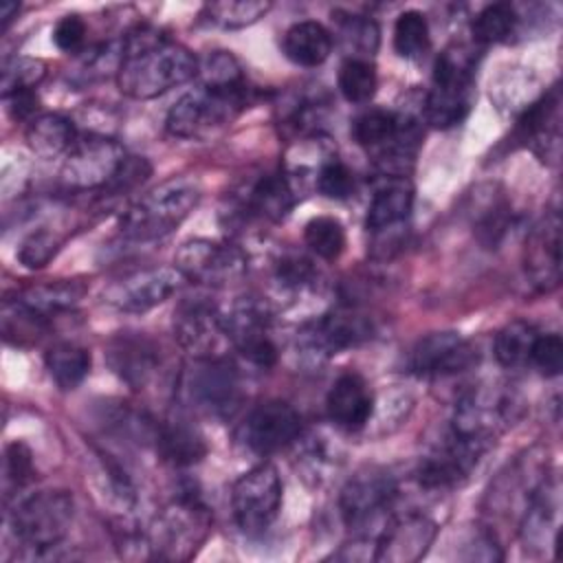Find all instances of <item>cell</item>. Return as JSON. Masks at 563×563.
<instances>
[{
	"mask_svg": "<svg viewBox=\"0 0 563 563\" xmlns=\"http://www.w3.org/2000/svg\"><path fill=\"white\" fill-rule=\"evenodd\" d=\"M198 57L156 26L139 24L121 40L117 86L125 97L154 99L198 75Z\"/></svg>",
	"mask_w": 563,
	"mask_h": 563,
	"instance_id": "6da1fadb",
	"label": "cell"
},
{
	"mask_svg": "<svg viewBox=\"0 0 563 563\" xmlns=\"http://www.w3.org/2000/svg\"><path fill=\"white\" fill-rule=\"evenodd\" d=\"M213 528V512L191 486L180 488L154 517L147 539L154 559L189 561Z\"/></svg>",
	"mask_w": 563,
	"mask_h": 563,
	"instance_id": "7a4b0ae2",
	"label": "cell"
},
{
	"mask_svg": "<svg viewBox=\"0 0 563 563\" xmlns=\"http://www.w3.org/2000/svg\"><path fill=\"white\" fill-rule=\"evenodd\" d=\"M198 200V185L191 178L174 176L132 202L119 220V231L132 242L161 240L187 220Z\"/></svg>",
	"mask_w": 563,
	"mask_h": 563,
	"instance_id": "3957f363",
	"label": "cell"
},
{
	"mask_svg": "<svg viewBox=\"0 0 563 563\" xmlns=\"http://www.w3.org/2000/svg\"><path fill=\"white\" fill-rule=\"evenodd\" d=\"M75 517V499L64 488L37 490L11 510V530L18 543L35 559L59 548Z\"/></svg>",
	"mask_w": 563,
	"mask_h": 563,
	"instance_id": "277c9868",
	"label": "cell"
},
{
	"mask_svg": "<svg viewBox=\"0 0 563 563\" xmlns=\"http://www.w3.org/2000/svg\"><path fill=\"white\" fill-rule=\"evenodd\" d=\"M251 88L216 90L207 86L189 90L169 108L165 128L176 139L207 141L251 103Z\"/></svg>",
	"mask_w": 563,
	"mask_h": 563,
	"instance_id": "5b68a950",
	"label": "cell"
},
{
	"mask_svg": "<svg viewBox=\"0 0 563 563\" xmlns=\"http://www.w3.org/2000/svg\"><path fill=\"white\" fill-rule=\"evenodd\" d=\"M398 486L383 468H363L341 488L339 510L345 528L358 539L378 541L387 521L394 517Z\"/></svg>",
	"mask_w": 563,
	"mask_h": 563,
	"instance_id": "8992f818",
	"label": "cell"
},
{
	"mask_svg": "<svg viewBox=\"0 0 563 563\" xmlns=\"http://www.w3.org/2000/svg\"><path fill=\"white\" fill-rule=\"evenodd\" d=\"M174 268L194 284L207 288H227L238 284L249 271L246 253L227 240L194 238L178 246Z\"/></svg>",
	"mask_w": 563,
	"mask_h": 563,
	"instance_id": "52a82bcc",
	"label": "cell"
},
{
	"mask_svg": "<svg viewBox=\"0 0 563 563\" xmlns=\"http://www.w3.org/2000/svg\"><path fill=\"white\" fill-rule=\"evenodd\" d=\"M176 389L185 394L196 411L213 418L231 416L242 400L240 374L224 356L194 358L180 374Z\"/></svg>",
	"mask_w": 563,
	"mask_h": 563,
	"instance_id": "ba28073f",
	"label": "cell"
},
{
	"mask_svg": "<svg viewBox=\"0 0 563 563\" xmlns=\"http://www.w3.org/2000/svg\"><path fill=\"white\" fill-rule=\"evenodd\" d=\"M125 147L106 134H86L64 156L59 183L68 191H101L121 169Z\"/></svg>",
	"mask_w": 563,
	"mask_h": 563,
	"instance_id": "9c48e42d",
	"label": "cell"
},
{
	"mask_svg": "<svg viewBox=\"0 0 563 563\" xmlns=\"http://www.w3.org/2000/svg\"><path fill=\"white\" fill-rule=\"evenodd\" d=\"M282 477L277 468L262 462L240 475L231 488V510L244 534L266 532L282 508Z\"/></svg>",
	"mask_w": 563,
	"mask_h": 563,
	"instance_id": "30bf717a",
	"label": "cell"
},
{
	"mask_svg": "<svg viewBox=\"0 0 563 563\" xmlns=\"http://www.w3.org/2000/svg\"><path fill=\"white\" fill-rule=\"evenodd\" d=\"M372 336V323L356 310L339 308L325 312L297 332V350L301 356L317 361H328L343 350L361 345Z\"/></svg>",
	"mask_w": 563,
	"mask_h": 563,
	"instance_id": "8fae6325",
	"label": "cell"
},
{
	"mask_svg": "<svg viewBox=\"0 0 563 563\" xmlns=\"http://www.w3.org/2000/svg\"><path fill=\"white\" fill-rule=\"evenodd\" d=\"M224 330L229 345H233L244 361L268 369L277 363L279 352L271 336V312L266 303L244 297L224 314Z\"/></svg>",
	"mask_w": 563,
	"mask_h": 563,
	"instance_id": "7c38bea8",
	"label": "cell"
},
{
	"mask_svg": "<svg viewBox=\"0 0 563 563\" xmlns=\"http://www.w3.org/2000/svg\"><path fill=\"white\" fill-rule=\"evenodd\" d=\"M174 336L194 358L222 356V345L229 343L224 314L207 297H185L176 306Z\"/></svg>",
	"mask_w": 563,
	"mask_h": 563,
	"instance_id": "4fadbf2b",
	"label": "cell"
},
{
	"mask_svg": "<svg viewBox=\"0 0 563 563\" xmlns=\"http://www.w3.org/2000/svg\"><path fill=\"white\" fill-rule=\"evenodd\" d=\"M180 282L183 275L174 266L141 268L112 282L103 292V301L119 312L143 314L167 301Z\"/></svg>",
	"mask_w": 563,
	"mask_h": 563,
	"instance_id": "5bb4252c",
	"label": "cell"
},
{
	"mask_svg": "<svg viewBox=\"0 0 563 563\" xmlns=\"http://www.w3.org/2000/svg\"><path fill=\"white\" fill-rule=\"evenodd\" d=\"M486 444L460 438L449 431L446 438L427 457L420 460L416 471L418 484L427 490H449L462 484L486 453Z\"/></svg>",
	"mask_w": 563,
	"mask_h": 563,
	"instance_id": "9a60e30c",
	"label": "cell"
},
{
	"mask_svg": "<svg viewBox=\"0 0 563 563\" xmlns=\"http://www.w3.org/2000/svg\"><path fill=\"white\" fill-rule=\"evenodd\" d=\"M477 350L462 334L444 330L422 336L411 354L409 369L424 378H444L462 374L477 363Z\"/></svg>",
	"mask_w": 563,
	"mask_h": 563,
	"instance_id": "2e32d148",
	"label": "cell"
},
{
	"mask_svg": "<svg viewBox=\"0 0 563 563\" xmlns=\"http://www.w3.org/2000/svg\"><path fill=\"white\" fill-rule=\"evenodd\" d=\"M301 435V416L286 400L257 405L242 424V440L255 453H275L295 444Z\"/></svg>",
	"mask_w": 563,
	"mask_h": 563,
	"instance_id": "e0dca14e",
	"label": "cell"
},
{
	"mask_svg": "<svg viewBox=\"0 0 563 563\" xmlns=\"http://www.w3.org/2000/svg\"><path fill=\"white\" fill-rule=\"evenodd\" d=\"M523 266L539 292H550L561 282V216L545 213L530 231L523 251Z\"/></svg>",
	"mask_w": 563,
	"mask_h": 563,
	"instance_id": "ac0fdd59",
	"label": "cell"
},
{
	"mask_svg": "<svg viewBox=\"0 0 563 563\" xmlns=\"http://www.w3.org/2000/svg\"><path fill=\"white\" fill-rule=\"evenodd\" d=\"M106 358L110 369L136 391L150 387L161 369L158 345L145 334L136 332H121L112 336L106 350Z\"/></svg>",
	"mask_w": 563,
	"mask_h": 563,
	"instance_id": "d6986e66",
	"label": "cell"
},
{
	"mask_svg": "<svg viewBox=\"0 0 563 563\" xmlns=\"http://www.w3.org/2000/svg\"><path fill=\"white\" fill-rule=\"evenodd\" d=\"M438 526L433 519L409 512L402 517H391L376 541V561L411 563L427 554L429 545L435 541Z\"/></svg>",
	"mask_w": 563,
	"mask_h": 563,
	"instance_id": "ffe728a7",
	"label": "cell"
},
{
	"mask_svg": "<svg viewBox=\"0 0 563 563\" xmlns=\"http://www.w3.org/2000/svg\"><path fill=\"white\" fill-rule=\"evenodd\" d=\"M561 99L559 90L552 88L550 92L541 95L539 99L530 101V106L521 112L517 121V136L543 161L556 163L561 150Z\"/></svg>",
	"mask_w": 563,
	"mask_h": 563,
	"instance_id": "44dd1931",
	"label": "cell"
},
{
	"mask_svg": "<svg viewBox=\"0 0 563 563\" xmlns=\"http://www.w3.org/2000/svg\"><path fill=\"white\" fill-rule=\"evenodd\" d=\"M297 202V187L284 169L257 176L240 196L238 207L246 218L282 222Z\"/></svg>",
	"mask_w": 563,
	"mask_h": 563,
	"instance_id": "7402d4cb",
	"label": "cell"
},
{
	"mask_svg": "<svg viewBox=\"0 0 563 563\" xmlns=\"http://www.w3.org/2000/svg\"><path fill=\"white\" fill-rule=\"evenodd\" d=\"M328 418L345 431L363 429L374 413V394L367 380L356 372L341 374L325 398Z\"/></svg>",
	"mask_w": 563,
	"mask_h": 563,
	"instance_id": "603a6c76",
	"label": "cell"
},
{
	"mask_svg": "<svg viewBox=\"0 0 563 563\" xmlns=\"http://www.w3.org/2000/svg\"><path fill=\"white\" fill-rule=\"evenodd\" d=\"M154 449L158 457L174 466V468H187L207 455V442L205 435L185 420H161L154 424L152 435Z\"/></svg>",
	"mask_w": 563,
	"mask_h": 563,
	"instance_id": "cb8c5ba5",
	"label": "cell"
},
{
	"mask_svg": "<svg viewBox=\"0 0 563 563\" xmlns=\"http://www.w3.org/2000/svg\"><path fill=\"white\" fill-rule=\"evenodd\" d=\"M473 101V81H433L431 90L422 101V119L438 130H449L460 125Z\"/></svg>",
	"mask_w": 563,
	"mask_h": 563,
	"instance_id": "d4e9b609",
	"label": "cell"
},
{
	"mask_svg": "<svg viewBox=\"0 0 563 563\" xmlns=\"http://www.w3.org/2000/svg\"><path fill=\"white\" fill-rule=\"evenodd\" d=\"M413 207V185L409 178L383 176L367 207V231L383 233L407 220Z\"/></svg>",
	"mask_w": 563,
	"mask_h": 563,
	"instance_id": "484cf974",
	"label": "cell"
},
{
	"mask_svg": "<svg viewBox=\"0 0 563 563\" xmlns=\"http://www.w3.org/2000/svg\"><path fill=\"white\" fill-rule=\"evenodd\" d=\"M24 139L35 156L57 158L66 156L79 136L68 117L59 112H42L29 121Z\"/></svg>",
	"mask_w": 563,
	"mask_h": 563,
	"instance_id": "4316f807",
	"label": "cell"
},
{
	"mask_svg": "<svg viewBox=\"0 0 563 563\" xmlns=\"http://www.w3.org/2000/svg\"><path fill=\"white\" fill-rule=\"evenodd\" d=\"M284 55L303 68H314L323 64L332 53V33L314 22V20H301L295 22L282 40Z\"/></svg>",
	"mask_w": 563,
	"mask_h": 563,
	"instance_id": "83f0119b",
	"label": "cell"
},
{
	"mask_svg": "<svg viewBox=\"0 0 563 563\" xmlns=\"http://www.w3.org/2000/svg\"><path fill=\"white\" fill-rule=\"evenodd\" d=\"M84 284L75 282V279H55V282H44V284H33L20 292H15V297L20 301H24L29 308L37 310L40 314L53 319V314L70 310L79 303V299L84 297Z\"/></svg>",
	"mask_w": 563,
	"mask_h": 563,
	"instance_id": "f1b7e54d",
	"label": "cell"
},
{
	"mask_svg": "<svg viewBox=\"0 0 563 563\" xmlns=\"http://www.w3.org/2000/svg\"><path fill=\"white\" fill-rule=\"evenodd\" d=\"M90 352L73 341H59L51 345L44 354V365L51 378L64 391H70L77 385H81V380L90 372Z\"/></svg>",
	"mask_w": 563,
	"mask_h": 563,
	"instance_id": "f546056e",
	"label": "cell"
},
{
	"mask_svg": "<svg viewBox=\"0 0 563 563\" xmlns=\"http://www.w3.org/2000/svg\"><path fill=\"white\" fill-rule=\"evenodd\" d=\"M51 328V319L29 308L18 297L4 299L2 303V336L11 345H31L37 343Z\"/></svg>",
	"mask_w": 563,
	"mask_h": 563,
	"instance_id": "4dcf8cb0",
	"label": "cell"
},
{
	"mask_svg": "<svg viewBox=\"0 0 563 563\" xmlns=\"http://www.w3.org/2000/svg\"><path fill=\"white\" fill-rule=\"evenodd\" d=\"M537 336H539V330L526 319H515L506 323L495 336L497 363L508 369L528 365Z\"/></svg>",
	"mask_w": 563,
	"mask_h": 563,
	"instance_id": "1f68e13d",
	"label": "cell"
},
{
	"mask_svg": "<svg viewBox=\"0 0 563 563\" xmlns=\"http://www.w3.org/2000/svg\"><path fill=\"white\" fill-rule=\"evenodd\" d=\"M271 11V2L264 0H222L209 2L202 9V15L209 24L220 29H244L255 24Z\"/></svg>",
	"mask_w": 563,
	"mask_h": 563,
	"instance_id": "d6a6232c",
	"label": "cell"
},
{
	"mask_svg": "<svg viewBox=\"0 0 563 563\" xmlns=\"http://www.w3.org/2000/svg\"><path fill=\"white\" fill-rule=\"evenodd\" d=\"M396 132H398V112L383 110V108H369L363 114H358L352 123L354 141L372 154L383 145H387L396 136Z\"/></svg>",
	"mask_w": 563,
	"mask_h": 563,
	"instance_id": "836d02e7",
	"label": "cell"
},
{
	"mask_svg": "<svg viewBox=\"0 0 563 563\" xmlns=\"http://www.w3.org/2000/svg\"><path fill=\"white\" fill-rule=\"evenodd\" d=\"M517 11L508 2L486 4L473 20L471 33L477 44H497L506 42L517 26Z\"/></svg>",
	"mask_w": 563,
	"mask_h": 563,
	"instance_id": "e575fe53",
	"label": "cell"
},
{
	"mask_svg": "<svg viewBox=\"0 0 563 563\" xmlns=\"http://www.w3.org/2000/svg\"><path fill=\"white\" fill-rule=\"evenodd\" d=\"M429 22L420 11H402L394 24V51L405 59H418L429 51Z\"/></svg>",
	"mask_w": 563,
	"mask_h": 563,
	"instance_id": "d590c367",
	"label": "cell"
},
{
	"mask_svg": "<svg viewBox=\"0 0 563 563\" xmlns=\"http://www.w3.org/2000/svg\"><path fill=\"white\" fill-rule=\"evenodd\" d=\"M198 75L202 79L200 86H207V88H216V90H246L249 88L240 62L229 51L209 53L200 62Z\"/></svg>",
	"mask_w": 563,
	"mask_h": 563,
	"instance_id": "8d00e7d4",
	"label": "cell"
},
{
	"mask_svg": "<svg viewBox=\"0 0 563 563\" xmlns=\"http://www.w3.org/2000/svg\"><path fill=\"white\" fill-rule=\"evenodd\" d=\"M303 240L317 257L334 262L345 249V229L334 216H317L303 227Z\"/></svg>",
	"mask_w": 563,
	"mask_h": 563,
	"instance_id": "74e56055",
	"label": "cell"
},
{
	"mask_svg": "<svg viewBox=\"0 0 563 563\" xmlns=\"http://www.w3.org/2000/svg\"><path fill=\"white\" fill-rule=\"evenodd\" d=\"M378 86L376 68L369 59L347 57L339 68V90L350 103H367Z\"/></svg>",
	"mask_w": 563,
	"mask_h": 563,
	"instance_id": "f35d334b",
	"label": "cell"
},
{
	"mask_svg": "<svg viewBox=\"0 0 563 563\" xmlns=\"http://www.w3.org/2000/svg\"><path fill=\"white\" fill-rule=\"evenodd\" d=\"M341 42L347 51H352V57L369 59L378 48V26L374 20L365 15H343L336 18Z\"/></svg>",
	"mask_w": 563,
	"mask_h": 563,
	"instance_id": "ab89813d",
	"label": "cell"
},
{
	"mask_svg": "<svg viewBox=\"0 0 563 563\" xmlns=\"http://www.w3.org/2000/svg\"><path fill=\"white\" fill-rule=\"evenodd\" d=\"M319 282V273L312 262L299 253L284 255L275 266V286L288 295H303Z\"/></svg>",
	"mask_w": 563,
	"mask_h": 563,
	"instance_id": "60d3db41",
	"label": "cell"
},
{
	"mask_svg": "<svg viewBox=\"0 0 563 563\" xmlns=\"http://www.w3.org/2000/svg\"><path fill=\"white\" fill-rule=\"evenodd\" d=\"M46 75V64L35 57H13L2 64V77H0V88H2V99L20 92V90H35L37 84Z\"/></svg>",
	"mask_w": 563,
	"mask_h": 563,
	"instance_id": "b9f144b4",
	"label": "cell"
},
{
	"mask_svg": "<svg viewBox=\"0 0 563 563\" xmlns=\"http://www.w3.org/2000/svg\"><path fill=\"white\" fill-rule=\"evenodd\" d=\"M314 189L330 200H345L354 191V174L341 158L332 154L314 174Z\"/></svg>",
	"mask_w": 563,
	"mask_h": 563,
	"instance_id": "7bdbcfd3",
	"label": "cell"
},
{
	"mask_svg": "<svg viewBox=\"0 0 563 563\" xmlns=\"http://www.w3.org/2000/svg\"><path fill=\"white\" fill-rule=\"evenodd\" d=\"M62 238L51 229H37L31 235L24 238V242L18 249V260L26 268H42L46 266L57 251L62 249Z\"/></svg>",
	"mask_w": 563,
	"mask_h": 563,
	"instance_id": "ee69618b",
	"label": "cell"
},
{
	"mask_svg": "<svg viewBox=\"0 0 563 563\" xmlns=\"http://www.w3.org/2000/svg\"><path fill=\"white\" fill-rule=\"evenodd\" d=\"M530 363L537 365V369L548 378L559 376L563 369V339L556 332H539L532 345Z\"/></svg>",
	"mask_w": 563,
	"mask_h": 563,
	"instance_id": "f6af8a7d",
	"label": "cell"
},
{
	"mask_svg": "<svg viewBox=\"0 0 563 563\" xmlns=\"http://www.w3.org/2000/svg\"><path fill=\"white\" fill-rule=\"evenodd\" d=\"M35 477L33 453L24 442H11L4 451V479L13 488H24Z\"/></svg>",
	"mask_w": 563,
	"mask_h": 563,
	"instance_id": "bcb514c9",
	"label": "cell"
},
{
	"mask_svg": "<svg viewBox=\"0 0 563 563\" xmlns=\"http://www.w3.org/2000/svg\"><path fill=\"white\" fill-rule=\"evenodd\" d=\"M86 40V22L77 15H64L53 29V42L64 53H77Z\"/></svg>",
	"mask_w": 563,
	"mask_h": 563,
	"instance_id": "7dc6e473",
	"label": "cell"
},
{
	"mask_svg": "<svg viewBox=\"0 0 563 563\" xmlns=\"http://www.w3.org/2000/svg\"><path fill=\"white\" fill-rule=\"evenodd\" d=\"M7 101V110L11 114L13 121H31L35 119L37 114V95L35 90H20V92H13L9 97H4Z\"/></svg>",
	"mask_w": 563,
	"mask_h": 563,
	"instance_id": "c3c4849f",
	"label": "cell"
},
{
	"mask_svg": "<svg viewBox=\"0 0 563 563\" xmlns=\"http://www.w3.org/2000/svg\"><path fill=\"white\" fill-rule=\"evenodd\" d=\"M20 11V2H2L0 4V24H2V31H7V26L13 22V18L18 15Z\"/></svg>",
	"mask_w": 563,
	"mask_h": 563,
	"instance_id": "681fc988",
	"label": "cell"
}]
</instances>
